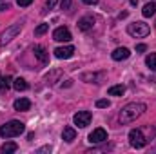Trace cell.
Here are the masks:
<instances>
[{
  "label": "cell",
  "mask_w": 156,
  "mask_h": 154,
  "mask_svg": "<svg viewBox=\"0 0 156 154\" xmlns=\"http://www.w3.org/2000/svg\"><path fill=\"white\" fill-rule=\"evenodd\" d=\"M145 109H147L145 103H142V102H131V103H127L125 107H122L118 120H120L122 125H127V123L134 121L136 118H140V116L145 113Z\"/></svg>",
  "instance_id": "6da1fadb"
},
{
  "label": "cell",
  "mask_w": 156,
  "mask_h": 154,
  "mask_svg": "<svg viewBox=\"0 0 156 154\" xmlns=\"http://www.w3.org/2000/svg\"><path fill=\"white\" fill-rule=\"evenodd\" d=\"M24 131H26V127L22 121L11 120V121L0 125V138H15V136H20Z\"/></svg>",
  "instance_id": "7a4b0ae2"
},
{
  "label": "cell",
  "mask_w": 156,
  "mask_h": 154,
  "mask_svg": "<svg viewBox=\"0 0 156 154\" xmlns=\"http://www.w3.org/2000/svg\"><path fill=\"white\" fill-rule=\"evenodd\" d=\"M127 33L134 38H145L151 33V27L145 22H133V24L127 26Z\"/></svg>",
  "instance_id": "3957f363"
},
{
  "label": "cell",
  "mask_w": 156,
  "mask_h": 154,
  "mask_svg": "<svg viewBox=\"0 0 156 154\" xmlns=\"http://www.w3.org/2000/svg\"><path fill=\"white\" fill-rule=\"evenodd\" d=\"M129 143H131V147H134V149L145 147L147 140H145L142 129H131V131H129Z\"/></svg>",
  "instance_id": "277c9868"
},
{
  "label": "cell",
  "mask_w": 156,
  "mask_h": 154,
  "mask_svg": "<svg viewBox=\"0 0 156 154\" xmlns=\"http://www.w3.org/2000/svg\"><path fill=\"white\" fill-rule=\"evenodd\" d=\"M20 29H22V24L20 22H16V24H13V26H9L4 33H2V37H0V44L2 45H5V44H9L11 40L15 38L18 33H20Z\"/></svg>",
  "instance_id": "5b68a950"
},
{
  "label": "cell",
  "mask_w": 156,
  "mask_h": 154,
  "mask_svg": "<svg viewBox=\"0 0 156 154\" xmlns=\"http://www.w3.org/2000/svg\"><path fill=\"white\" fill-rule=\"evenodd\" d=\"M91 118H93V114L89 111H78L76 114L73 116V121H75V125H78L80 129H83V127H87L91 123Z\"/></svg>",
  "instance_id": "8992f818"
},
{
  "label": "cell",
  "mask_w": 156,
  "mask_h": 154,
  "mask_svg": "<svg viewBox=\"0 0 156 154\" xmlns=\"http://www.w3.org/2000/svg\"><path fill=\"white\" fill-rule=\"evenodd\" d=\"M75 54V47L73 45H64V47H56L55 49V56L60 60H67Z\"/></svg>",
  "instance_id": "52a82bcc"
},
{
  "label": "cell",
  "mask_w": 156,
  "mask_h": 154,
  "mask_svg": "<svg viewBox=\"0 0 156 154\" xmlns=\"http://www.w3.org/2000/svg\"><path fill=\"white\" fill-rule=\"evenodd\" d=\"M89 142H91V143H104V142H107V132H105V129H94V131L89 134Z\"/></svg>",
  "instance_id": "ba28073f"
},
{
  "label": "cell",
  "mask_w": 156,
  "mask_h": 154,
  "mask_svg": "<svg viewBox=\"0 0 156 154\" xmlns=\"http://www.w3.org/2000/svg\"><path fill=\"white\" fill-rule=\"evenodd\" d=\"M71 38L73 37H71V31L67 27H58L53 33V40H56V42H69Z\"/></svg>",
  "instance_id": "9c48e42d"
},
{
  "label": "cell",
  "mask_w": 156,
  "mask_h": 154,
  "mask_svg": "<svg viewBox=\"0 0 156 154\" xmlns=\"http://www.w3.org/2000/svg\"><path fill=\"white\" fill-rule=\"evenodd\" d=\"M105 76V73H83L82 75V82H87V83H100Z\"/></svg>",
  "instance_id": "30bf717a"
},
{
  "label": "cell",
  "mask_w": 156,
  "mask_h": 154,
  "mask_svg": "<svg viewBox=\"0 0 156 154\" xmlns=\"http://www.w3.org/2000/svg\"><path fill=\"white\" fill-rule=\"evenodd\" d=\"M111 56H113V60L122 62V60H127V58L131 56V51H129L127 47H116V49L111 53Z\"/></svg>",
  "instance_id": "8fae6325"
},
{
  "label": "cell",
  "mask_w": 156,
  "mask_h": 154,
  "mask_svg": "<svg viewBox=\"0 0 156 154\" xmlns=\"http://www.w3.org/2000/svg\"><path fill=\"white\" fill-rule=\"evenodd\" d=\"M33 53H35V56L38 58L40 64H47V62H49V53L45 51L44 45H35V47H33Z\"/></svg>",
  "instance_id": "7c38bea8"
},
{
  "label": "cell",
  "mask_w": 156,
  "mask_h": 154,
  "mask_svg": "<svg viewBox=\"0 0 156 154\" xmlns=\"http://www.w3.org/2000/svg\"><path fill=\"white\" fill-rule=\"evenodd\" d=\"M93 26H94V18L89 16V15L78 20V29L80 31H89V29H93Z\"/></svg>",
  "instance_id": "4fadbf2b"
},
{
  "label": "cell",
  "mask_w": 156,
  "mask_h": 154,
  "mask_svg": "<svg viewBox=\"0 0 156 154\" xmlns=\"http://www.w3.org/2000/svg\"><path fill=\"white\" fill-rule=\"evenodd\" d=\"M13 107H15V111H29L31 109V102L27 98H18V100H15Z\"/></svg>",
  "instance_id": "5bb4252c"
},
{
  "label": "cell",
  "mask_w": 156,
  "mask_h": 154,
  "mask_svg": "<svg viewBox=\"0 0 156 154\" xmlns=\"http://www.w3.org/2000/svg\"><path fill=\"white\" fill-rule=\"evenodd\" d=\"M75 138H76V131H75L73 127H66V129H64V132H62V140H64V142H67V143H71Z\"/></svg>",
  "instance_id": "9a60e30c"
},
{
  "label": "cell",
  "mask_w": 156,
  "mask_h": 154,
  "mask_svg": "<svg viewBox=\"0 0 156 154\" xmlns=\"http://www.w3.org/2000/svg\"><path fill=\"white\" fill-rule=\"evenodd\" d=\"M16 149H18V145H16L15 142H5V143L0 147V152L2 154H13V152H16Z\"/></svg>",
  "instance_id": "2e32d148"
},
{
  "label": "cell",
  "mask_w": 156,
  "mask_h": 154,
  "mask_svg": "<svg viewBox=\"0 0 156 154\" xmlns=\"http://www.w3.org/2000/svg\"><path fill=\"white\" fill-rule=\"evenodd\" d=\"M154 13H156V2H149V4H145L144 9H142V15H144L145 18H151Z\"/></svg>",
  "instance_id": "e0dca14e"
},
{
  "label": "cell",
  "mask_w": 156,
  "mask_h": 154,
  "mask_svg": "<svg viewBox=\"0 0 156 154\" xmlns=\"http://www.w3.org/2000/svg\"><path fill=\"white\" fill-rule=\"evenodd\" d=\"M13 87L20 93V91H27L29 85H27V82H26L24 78H15V80H13Z\"/></svg>",
  "instance_id": "ac0fdd59"
},
{
  "label": "cell",
  "mask_w": 156,
  "mask_h": 154,
  "mask_svg": "<svg viewBox=\"0 0 156 154\" xmlns=\"http://www.w3.org/2000/svg\"><path fill=\"white\" fill-rule=\"evenodd\" d=\"M109 96H122L123 93H125V85H113V87H109Z\"/></svg>",
  "instance_id": "d6986e66"
},
{
  "label": "cell",
  "mask_w": 156,
  "mask_h": 154,
  "mask_svg": "<svg viewBox=\"0 0 156 154\" xmlns=\"http://www.w3.org/2000/svg\"><path fill=\"white\" fill-rule=\"evenodd\" d=\"M145 64H147V67H149L151 71H156V53L147 54V58H145Z\"/></svg>",
  "instance_id": "ffe728a7"
},
{
  "label": "cell",
  "mask_w": 156,
  "mask_h": 154,
  "mask_svg": "<svg viewBox=\"0 0 156 154\" xmlns=\"http://www.w3.org/2000/svg\"><path fill=\"white\" fill-rule=\"evenodd\" d=\"M60 75H62V71L55 69V71H53L51 75H47V78H45V80H47V83H49V85H53V83H55V80H56V78L60 76Z\"/></svg>",
  "instance_id": "44dd1931"
},
{
  "label": "cell",
  "mask_w": 156,
  "mask_h": 154,
  "mask_svg": "<svg viewBox=\"0 0 156 154\" xmlns=\"http://www.w3.org/2000/svg\"><path fill=\"white\" fill-rule=\"evenodd\" d=\"M47 29H49V24H40L35 29V37H42L44 33H47Z\"/></svg>",
  "instance_id": "7402d4cb"
},
{
  "label": "cell",
  "mask_w": 156,
  "mask_h": 154,
  "mask_svg": "<svg viewBox=\"0 0 156 154\" xmlns=\"http://www.w3.org/2000/svg\"><path fill=\"white\" fill-rule=\"evenodd\" d=\"M109 105H111L109 100H98V102H96V107H100V109H107Z\"/></svg>",
  "instance_id": "603a6c76"
},
{
  "label": "cell",
  "mask_w": 156,
  "mask_h": 154,
  "mask_svg": "<svg viewBox=\"0 0 156 154\" xmlns=\"http://www.w3.org/2000/svg\"><path fill=\"white\" fill-rule=\"evenodd\" d=\"M16 4H18L20 7H27V5L33 4V0H16Z\"/></svg>",
  "instance_id": "cb8c5ba5"
},
{
  "label": "cell",
  "mask_w": 156,
  "mask_h": 154,
  "mask_svg": "<svg viewBox=\"0 0 156 154\" xmlns=\"http://www.w3.org/2000/svg\"><path fill=\"white\" fill-rule=\"evenodd\" d=\"M4 85H5V89H9V87L13 85V78L11 76H4Z\"/></svg>",
  "instance_id": "d4e9b609"
},
{
  "label": "cell",
  "mask_w": 156,
  "mask_h": 154,
  "mask_svg": "<svg viewBox=\"0 0 156 154\" xmlns=\"http://www.w3.org/2000/svg\"><path fill=\"white\" fill-rule=\"evenodd\" d=\"M56 2H58V0H47V2H45V9H53V7L56 5Z\"/></svg>",
  "instance_id": "484cf974"
},
{
  "label": "cell",
  "mask_w": 156,
  "mask_h": 154,
  "mask_svg": "<svg viewBox=\"0 0 156 154\" xmlns=\"http://www.w3.org/2000/svg\"><path fill=\"white\" fill-rule=\"evenodd\" d=\"M136 51H138V53H145V51H147V45H145V44H138V45H136Z\"/></svg>",
  "instance_id": "4316f807"
},
{
  "label": "cell",
  "mask_w": 156,
  "mask_h": 154,
  "mask_svg": "<svg viewBox=\"0 0 156 154\" xmlns=\"http://www.w3.org/2000/svg\"><path fill=\"white\" fill-rule=\"evenodd\" d=\"M73 0H62V9H69Z\"/></svg>",
  "instance_id": "83f0119b"
},
{
  "label": "cell",
  "mask_w": 156,
  "mask_h": 154,
  "mask_svg": "<svg viewBox=\"0 0 156 154\" xmlns=\"http://www.w3.org/2000/svg\"><path fill=\"white\" fill-rule=\"evenodd\" d=\"M83 4H87V5H96L98 4V0H82Z\"/></svg>",
  "instance_id": "f1b7e54d"
},
{
  "label": "cell",
  "mask_w": 156,
  "mask_h": 154,
  "mask_svg": "<svg viewBox=\"0 0 156 154\" xmlns=\"http://www.w3.org/2000/svg\"><path fill=\"white\" fill-rule=\"evenodd\" d=\"M2 91H7L5 85H4V78H0V93H2Z\"/></svg>",
  "instance_id": "f546056e"
},
{
  "label": "cell",
  "mask_w": 156,
  "mask_h": 154,
  "mask_svg": "<svg viewBox=\"0 0 156 154\" xmlns=\"http://www.w3.org/2000/svg\"><path fill=\"white\" fill-rule=\"evenodd\" d=\"M5 9H9V5H7V4H2V5H0V11H5Z\"/></svg>",
  "instance_id": "4dcf8cb0"
},
{
  "label": "cell",
  "mask_w": 156,
  "mask_h": 154,
  "mask_svg": "<svg viewBox=\"0 0 156 154\" xmlns=\"http://www.w3.org/2000/svg\"><path fill=\"white\" fill-rule=\"evenodd\" d=\"M131 5H138V0H131Z\"/></svg>",
  "instance_id": "1f68e13d"
}]
</instances>
